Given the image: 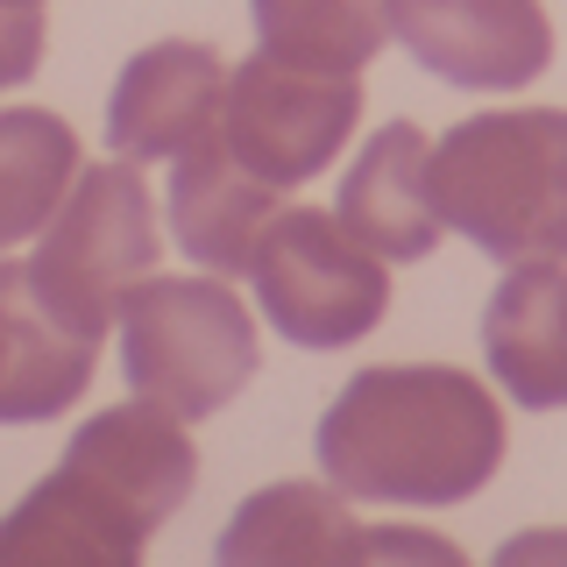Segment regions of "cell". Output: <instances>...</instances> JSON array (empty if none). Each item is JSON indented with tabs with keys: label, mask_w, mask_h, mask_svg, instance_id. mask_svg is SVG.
Masks as SVG:
<instances>
[{
	"label": "cell",
	"mask_w": 567,
	"mask_h": 567,
	"mask_svg": "<svg viewBox=\"0 0 567 567\" xmlns=\"http://www.w3.org/2000/svg\"><path fill=\"white\" fill-rule=\"evenodd\" d=\"M425 156H433V142H425L419 121H390V128L369 135V150L354 156V171L341 177L333 213H341V227L362 248H377L383 262H419L447 235V220H440V206H433Z\"/></svg>",
	"instance_id": "obj_11"
},
{
	"label": "cell",
	"mask_w": 567,
	"mask_h": 567,
	"mask_svg": "<svg viewBox=\"0 0 567 567\" xmlns=\"http://www.w3.org/2000/svg\"><path fill=\"white\" fill-rule=\"evenodd\" d=\"M43 71V0H0V93Z\"/></svg>",
	"instance_id": "obj_17"
},
{
	"label": "cell",
	"mask_w": 567,
	"mask_h": 567,
	"mask_svg": "<svg viewBox=\"0 0 567 567\" xmlns=\"http://www.w3.org/2000/svg\"><path fill=\"white\" fill-rule=\"evenodd\" d=\"M199 483V447L185 419L135 398L85 419L64 461L0 518V567H135L171 511Z\"/></svg>",
	"instance_id": "obj_1"
},
{
	"label": "cell",
	"mask_w": 567,
	"mask_h": 567,
	"mask_svg": "<svg viewBox=\"0 0 567 567\" xmlns=\"http://www.w3.org/2000/svg\"><path fill=\"white\" fill-rule=\"evenodd\" d=\"M284 192L262 185L241 156H227V142L213 135L199 150H185L171 164V235L199 270L213 277H241L256 262L262 227L277 220Z\"/></svg>",
	"instance_id": "obj_12"
},
{
	"label": "cell",
	"mask_w": 567,
	"mask_h": 567,
	"mask_svg": "<svg viewBox=\"0 0 567 567\" xmlns=\"http://www.w3.org/2000/svg\"><path fill=\"white\" fill-rule=\"evenodd\" d=\"M121 377L177 419H213L256 377V319L220 277H142L121 306Z\"/></svg>",
	"instance_id": "obj_4"
},
{
	"label": "cell",
	"mask_w": 567,
	"mask_h": 567,
	"mask_svg": "<svg viewBox=\"0 0 567 567\" xmlns=\"http://www.w3.org/2000/svg\"><path fill=\"white\" fill-rule=\"evenodd\" d=\"M433 206L454 235L483 256L567 262V114L518 106V114H468L425 156Z\"/></svg>",
	"instance_id": "obj_3"
},
{
	"label": "cell",
	"mask_w": 567,
	"mask_h": 567,
	"mask_svg": "<svg viewBox=\"0 0 567 567\" xmlns=\"http://www.w3.org/2000/svg\"><path fill=\"white\" fill-rule=\"evenodd\" d=\"M489 377L525 412L567 404V262H511L483 312Z\"/></svg>",
	"instance_id": "obj_13"
},
{
	"label": "cell",
	"mask_w": 567,
	"mask_h": 567,
	"mask_svg": "<svg viewBox=\"0 0 567 567\" xmlns=\"http://www.w3.org/2000/svg\"><path fill=\"white\" fill-rule=\"evenodd\" d=\"M156 256H164V227H156V206H150L135 156H106V164L79 171L64 206L43 220L29 277L64 327L100 341L135 284L156 277Z\"/></svg>",
	"instance_id": "obj_5"
},
{
	"label": "cell",
	"mask_w": 567,
	"mask_h": 567,
	"mask_svg": "<svg viewBox=\"0 0 567 567\" xmlns=\"http://www.w3.org/2000/svg\"><path fill=\"white\" fill-rule=\"evenodd\" d=\"M362 121V85L354 71H306L284 64L270 50H256L235 79H227V114H220V142L227 156H241L262 185L291 192L319 177L341 156V142Z\"/></svg>",
	"instance_id": "obj_7"
},
{
	"label": "cell",
	"mask_w": 567,
	"mask_h": 567,
	"mask_svg": "<svg viewBox=\"0 0 567 567\" xmlns=\"http://www.w3.org/2000/svg\"><path fill=\"white\" fill-rule=\"evenodd\" d=\"M227 79L220 50L206 43H150L121 64L114 100H106V150L135 164H177L185 150L220 135L227 114Z\"/></svg>",
	"instance_id": "obj_9"
},
{
	"label": "cell",
	"mask_w": 567,
	"mask_h": 567,
	"mask_svg": "<svg viewBox=\"0 0 567 567\" xmlns=\"http://www.w3.org/2000/svg\"><path fill=\"white\" fill-rule=\"evenodd\" d=\"M256 306L291 348H348L369 341L390 312L383 256L341 227V213L284 206L256 241Z\"/></svg>",
	"instance_id": "obj_6"
},
{
	"label": "cell",
	"mask_w": 567,
	"mask_h": 567,
	"mask_svg": "<svg viewBox=\"0 0 567 567\" xmlns=\"http://www.w3.org/2000/svg\"><path fill=\"white\" fill-rule=\"evenodd\" d=\"M390 35L447 85L518 93L554 64V22L539 0H390Z\"/></svg>",
	"instance_id": "obj_8"
},
{
	"label": "cell",
	"mask_w": 567,
	"mask_h": 567,
	"mask_svg": "<svg viewBox=\"0 0 567 567\" xmlns=\"http://www.w3.org/2000/svg\"><path fill=\"white\" fill-rule=\"evenodd\" d=\"M79 135L50 106H0V256L43 235V220L79 185Z\"/></svg>",
	"instance_id": "obj_15"
},
{
	"label": "cell",
	"mask_w": 567,
	"mask_h": 567,
	"mask_svg": "<svg viewBox=\"0 0 567 567\" xmlns=\"http://www.w3.org/2000/svg\"><path fill=\"white\" fill-rule=\"evenodd\" d=\"M100 362V341L64 327L43 306L29 262L0 256V425H35L58 419L71 398H85Z\"/></svg>",
	"instance_id": "obj_10"
},
{
	"label": "cell",
	"mask_w": 567,
	"mask_h": 567,
	"mask_svg": "<svg viewBox=\"0 0 567 567\" xmlns=\"http://www.w3.org/2000/svg\"><path fill=\"white\" fill-rule=\"evenodd\" d=\"M262 50L306 71H362L390 43V0H248Z\"/></svg>",
	"instance_id": "obj_16"
},
{
	"label": "cell",
	"mask_w": 567,
	"mask_h": 567,
	"mask_svg": "<svg viewBox=\"0 0 567 567\" xmlns=\"http://www.w3.org/2000/svg\"><path fill=\"white\" fill-rule=\"evenodd\" d=\"M496 461H504V412L468 369H362L319 419V468L362 504H461L496 475Z\"/></svg>",
	"instance_id": "obj_2"
},
{
	"label": "cell",
	"mask_w": 567,
	"mask_h": 567,
	"mask_svg": "<svg viewBox=\"0 0 567 567\" xmlns=\"http://www.w3.org/2000/svg\"><path fill=\"white\" fill-rule=\"evenodd\" d=\"M291 560H369L341 483H270L220 532V567H291Z\"/></svg>",
	"instance_id": "obj_14"
}]
</instances>
